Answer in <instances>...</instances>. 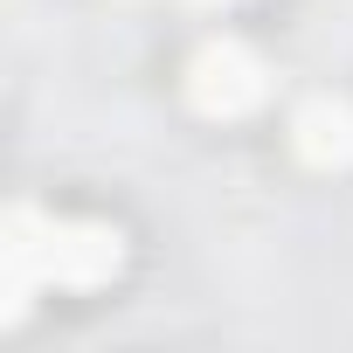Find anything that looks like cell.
Segmentation results:
<instances>
[{"label":"cell","instance_id":"obj_1","mask_svg":"<svg viewBox=\"0 0 353 353\" xmlns=\"http://www.w3.org/2000/svg\"><path fill=\"white\" fill-rule=\"evenodd\" d=\"M194 97H201V111H243L263 97V77L243 49H208L194 63Z\"/></svg>","mask_w":353,"mask_h":353}]
</instances>
